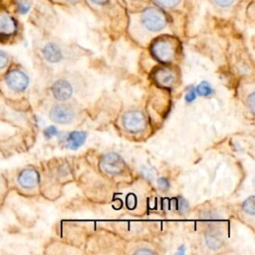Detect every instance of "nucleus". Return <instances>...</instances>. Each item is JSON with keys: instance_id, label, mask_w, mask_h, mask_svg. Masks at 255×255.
Masks as SVG:
<instances>
[{"instance_id": "22", "label": "nucleus", "mask_w": 255, "mask_h": 255, "mask_svg": "<svg viewBox=\"0 0 255 255\" xmlns=\"http://www.w3.org/2000/svg\"><path fill=\"white\" fill-rule=\"evenodd\" d=\"M195 98H196V96H195V91H194L193 89H191V90H189V92L186 94V96H185V101H186L187 103H191L192 101L195 100Z\"/></svg>"}, {"instance_id": "7", "label": "nucleus", "mask_w": 255, "mask_h": 255, "mask_svg": "<svg viewBox=\"0 0 255 255\" xmlns=\"http://www.w3.org/2000/svg\"><path fill=\"white\" fill-rule=\"evenodd\" d=\"M52 93L55 99L64 102L71 98L73 94V89L68 81L58 80L52 86Z\"/></svg>"}, {"instance_id": "2", "label": "nucleus", "mask_w": 255, "mask_h": 255, "mask_svg": "<svg viewBox=\"0 0 255 255\" xmlns=\"http://www.w3.org/2000/svg\"><path fill=\"white\" fill-rule=\"evenodd\" d=\"M151 53L153 57L161 63H169L174 57L173 44L165 39H157L151 45Z\"/></svg>"}, {"instance_id": "1", "label": "nucleus", "mask_w": 255, "mask_h": 255, "mask_svg": "<svg viewBox=\"0 0 255 255\" xmlns=\"http://www.w3.org/2000/svg\"><path fill=\"white\" fill-rule=\"evenodd\" d=\"M141 22L148 31L157 32L165 27L166 17L160 10L148 7L141 13Z\"/></svg>"}, {"instance_id": "4", "label": "nucleus", "mask_w": 255, "mask_h": 255, "mask_svg": "<svg viewBox=\"0 0 255 255\" xmlns=\"http://www.w3.org/2000/svg\"><path fill=\"white\" fill-rule=\"evenodd\" d=\"M123 124L128 130L131 132H138L145 128L146 120L142 113L137 111H130L125 114L123 118Z\"/></svg>"}, {"instance_id": "21", "label": "nucleus", "mask_w": 255, "mask_h": 255, "mask_svg": "<svg viewBox=\"0 0 255 255\" xmlns=\"http://www.w3.org/2000/svg\"><path fill=\"white\" fill-rule=\"evenodd\" d=\"M217 6L219 7H222V8H226V7H229L233 2L234 0H212Z\"/></svg>"}, {"instance_id": "23", "label": "nucleus", "mask_w": 255, "mask_h": 255, "mask_svg": "<svg viewBox=\"0 0 255 255\" xmlns=\"http://www.w3.org/2000/svg\"><path fill=\"white\" fill-rule=\"evenodd\" d=\"M247 105L250 108L251 112L254 113V93L250 94L249 97L247 98Z\"/></svg>"}, {"instance_id": "25", "label": "nucleus", "mask_w": 255, "mask_h": 255, "mask_svg": "<svg viewBox=\"0 0 255 255\" xmlns=\"http://www.w3.org/2000/svg\"><path fill=\"white\" fill-rule=\"evenodd\" d=\"M94 4H97V5H104L106 4L109 0H91Z\"/></svg>"}, {"instance_id": "20", "label": "nucleus", "mask_w": 255, "mask_h": 255, "mask_svg": "<svg viewBox=\"0 0 255 255\" xmlns=\"http://www.w3.org/2000/svg\"><path fill=\"white\" fill-rule=\"evenodd\" d=\"M157 185H158V187H159L161 190H166V189L169 188V183H168L167 179L164 178V177L158 178V180H157Z\"/></svg>"}, {"instance_id": "5", "label": "nucleus", "mask_w": 255, "mask_h": 255, "mask_svg": "<svg viewBox=\"0 0 255 255\" xmlns=\"http://www.w3.org/2000/svg\"><path fill=\"white\" fill-rule=\"evenodd\" d=\"M6 83L13 91L22 92L28 87L29 78L20 70H12L6 76Z\"/></svg>"}, {"instance_id": "12", "label": "nucleus", "mask_w": 255, "mask_h": 255, "mask_svg": "<svg viewBox=\"0 0 255 255\" xmlns=\"http://www.w3.org/2000/svg\"><path fill=\"white\" fill-rule=\"evenodd\" d=\"M16 30V23L12 17L6 13L0 14V34L3 36L11 35Z\"/></svg>"}, {"instance_id": "17", "label": "nucleus", "mask_w": 255, "mask_h": 255, "mask_svg": "<svg viewBox=\"0 0 255 255\" xmlns=\"http://www.w3.org/2000/svg\"><path fill=\"white\" fill-rule=\"evenodd\" d=\"M18 11L19 13L21 14H26L29 10H30V7H31V4L27 1H20L18 3Z\"/></svg>"}, {"instance_id": "15", "label": "nucleus", "mask_w": 255, "mask_h": 255, "mask_svg": "<svg viewBox=\"0 0 255 255\" xmlns=\"http://www.w3.org/2000/svg\"><path fill=\"white\" fill-rule=\"evenodd\" d=\"M206 243L211 248H219V246L222 244V240L216 236H207L206 237Z\"/></svg>"}, {"instance_id": "16", "label": "nucleus", "mask_w": 255, "mask_h": 255, "mask_svg": "<svg viewBox=\"0 0 255 255\" xmlns=\"http://www.w3.org/2000/svg\"><path fill=\"white\" fill-rule=\"evenodd\" d=\"M155 3H157L159 6L164 8H172L176 6L180 0H154Z\"/></svg>"}, {"instance_id": "10", "label": "nucleus", "mask_w": 255, "mask_h": 255, "mask_svg": "<svg viewBox=\"0 0 255 255\" xmlns=\"http://www.w3.org/2000/svg\"><path fill=\"white\" fill-rule=\"evenodd\" d=\"M43 55L45 59L50 63H58L62 60V51L58 45L54 43H48L43 49Z\"/></svg>"}, {"instance_id": "11", "label": "nucleus", "mask_w": 255, "mask_h": 255, "mask_svg": "<svg viewBox=\"0 0 255 255\" xmlns=\"http://www.w3.org/2000/svg\"><path fill=\"white\" fill-rule=\"evenodd\" d=\"M87 138V132L82 130L72 131L67 137V145L71 149H78L84 144Z\"/></svg>"}, {"instance_id": "6", "label": "nucleus", "mask_w": 255, "mask_h": 255, "mask_svg": "<svg viewBox=\"0 0 255 255\" xmlns=\"http://www.w3.org/2000/svg\"><path fill=\"white\" fill-rule=\"evenodd\" d=\"M50 119L57 124L67 125L72 123L74 119V112L66 105H57L52 108L50 112Z\"/></svg>"}, {"instance_id": "24", "label": "nucleus", "mask_w": 255, "mask_h": 255, "mask_svg": "<svg viewBox=\"0 0 255 255\" xmlns=\"http://www.w3.org/2000/svg\"><path fill=\"white\" fill-rule=\"evenodd\" d=\"M127 205L128 206V208L132 209L135 205V200H134V195L133 194H129L128 196V199H127Z\"/></svg>"}, {"instance_id": "26", "label": "nucleus", "mask_w": 255, "mask_h": 255, "mask_svg": "<svg viewBox=\"0 0 255 255\" xmlns=\"http://www.w3.org/2000/svg\"><path fill=\"white\" fill-rule=\"evenodd\" d=\"M136 254H139V253H147V254H151V253H153L151 250H138V251H136L135 252Z\"/></svg>"}, {"instance_id": "18", "label": "nucleus", "mask_w": 255, "mask_h": 255, "mask_svg": "<svg viewBox=\"0 0 255 255\" xmlns=\"http://www.w3.org/2000/svg\"><path fill=\"white\" fill-rule=\"evenodd\" d=\"M57 134H58V129L53 126H50V127L46 128L45 130H44V135L47 138H50V137H52L54 135H57Z\"/></svg>"}, {"instance_id": "19", "label": "nucleus", "mask_w": 255, "mask_h": 255, "mask_svg": "<svg viewBox=\"0 0 255 255\" xmlns=\"http://www.w3.org/2000/svg\"><path fill=\"white\" fill-rule=\"evenodd\" d=\"M9 63V57L8 55L4 52L0 50V70L4 69Z\"/></svg>"}, {"instance_id": "13", "label": "nucleus", "mask_w": 255, "mask_h": 255, "mask_svg": "<svg viewBox=\"0 0 255 255\" xmlns=\"http://www.w3.org/2000/svg\"><path fill=\"white\" fill-rule=\"evenodd\" d=\"M195 93L201 97H208L211 94H213V90L211 86L206 82L202 81L196 88H195Z\"/></svg>"}, {"instance_id": "8", "label": "nucleus", "mask_w": 255, "mask_h": 255, "mask_svg": "<svg viewBox=\"0 0 255 255\" xmlns=\"http://www.w3.org/2000/svg\"><path fill=\"white\" fill-rule=\"evenodd\" d=\"M18 182L23 188L31 189L38 184L39 174L34 168H25L20 172Z\"/></svg>"}, {"instance_id": "14", "label": "nucleus", "mask_w": 255, "mask_h": 255, "mask_svg": "<svg viewBox=\"0 0 255 255\" xmlns=\"http://www.w3.org/2000/svg\"><path fill=\"white\" fill-rule=\"evenodd\" d=\"M254 196L251 195L249 196L242 204V209L244 210V212L250 214V215H254L255 213V205H254Z\"/></svg>"}, {"instance_id": "9", "label": "nucleus", "mask_w": 255, "mask_h": 255, "mask_svg": "<svg viewBox=\"0 0 255 255\" xmlns=\"http://www.w3.org/2000/svg\"><path fill=\"white\" fill-rule=\"evenodd\" d=\"M153 79L159 86L169 87L174 81V75L165 68H159L154 72Z\"/></svg>"}, {"instance_id": "3", "label": "nucleus", "mask_w": 255, "mask_h": 255, "mask_svg": "<svg viewBox=\"0 0 255 255\" xmlns=\"http://www.w3.org/2000/svg\"><path fill=\"white\" fill-rule=\"evenodd\" d=\"M101 168L110 175L120 174L126 168V163L122 156L116 152H109L105 154L100 162Z\"/></svg>"}]
</instances>
